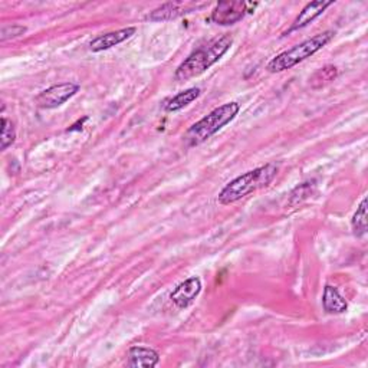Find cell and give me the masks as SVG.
I'll return each instance as SVG.
<instances>
[{"label": "cell", "instance_id": "obj_16", "mask_svg": "<svg viewBox=\"0 0 368 368\" xmlns=\"http://www.w3.org/2000/svg\"><path fill=\"white\" fill-rule=\"evenodd\" d=\"M15 138H16V131H15V127H13V122L8 120L6 117H3L2 118V138H0L2 144H0V150H6L9 146H12L13 143H15Z\"/></svg>", "mask_w": 368, "mask_h": 368}, {"label": "cell", "instance_id": "obj_2", "mask_svg": "<svg viewBox=\"0 0 368 368\" xmlns=\"http://www.w3.org/2000/svg\"><path fill=\"white\" fill-rule=\"evenodd\" d=\"M278 170L279 168L275 163H269L236 177L229 184H226L224 189L220 192L219 202L222 205H231L244 199V197L253 192L269 186L276 177Z\"/></svg>", "mask_w": 368, "mask_h": 368}, {"label": "cell", "instance_id": "obj_4", "mask_svg": "<svg viewBox=\"0 0 368 368\" xmlns=\"http://www.w3.org/2000/svg\"><path fill=\"white\" fill-rule=\"evenodd\" d=\"M334 38V32L327 31L313 36L311 39L304 40L302 44L295 45L293 48L279 53L278 56L267 64L269 73H282V70L291 69L292 66L298 65L300 62L305 61L309 56H313L315 52L322 49L328 42Z\"/></svg>", "mask_w": 368, "mask_h": 368}, {"label": "cell", "instance_id": "obj_7", "mask_svg": "<svg viewBox=\"0 0 368 368\" xmlns=\"http://www.w3.org/2000/svg\"><path fill=\"white\" fill-rule=\"evenodd\" d=\"M202 292V280L199 278H190L187 280L181 282V284L170 295L172 300L179 308H187L199 293Z\"/></svg>", "mask_w": 368, "mask_h": 368}, {"label": "cell", "instance_id": "obj_15", "mask_svg": "<svg viewBox=\"0 0 368 368\" xmlns=\"http://www.w3.org/2000/svg\"><path fill=\"white\" fill-rule=\"evenodd\" d=\"M352 231L357 237H363L367 233V199L364 197L360 203L356 215L352 218Z\"/></svg>", "mask_w": 368, "mask_h": 368}, {"label": "cell", "instance_id": "obj_14", "mask_svg": "<svg viewBox=\"0 0 368 368\" xmlns=\"http://www.w3.org/2000/svg\"><path fill=\"white\" fill-rule=\"evenodd\" d=\"M338 75V69L334 65H327L321 69H318L317 73H314V75L311 77V85H313L314 88H322L325 85H328L330 82H332Z\"/></svg>", "mask_w": 368, "mask_h": 368}, {"label": "cell", "instance_id": "obj_5", "mask_svg": "<svg viewBox=\"0 0 368 368\" xmlns=\"http://www.w3.org/2000/svg\"><path fill=\"white\" fill-rule=\"evenodd\" d=\"M78 91H79L78 83H73V82L58 83L45 91H42L35 98V103L39 108H44V109L58 108L62 104H65L69 98H73Z\"/></svg>", "mask_w": 368, "mask_h": 368}, {"label": "cell", "instance_id": "obj_11", "mask_svg": "<svg viewBox=\"0 0 368 368\" xmlns=\"http://www.w3.org/2000/svg\"><path fill=\"white\" fill-rule=\"evenodd\" d=\"M160 361L159 352L147 347H133L129 352L130 367H155Z\"/></svg>", "mask_w": 368, "mask_h": 368}, {"label": "cell", "instance_id": "obj_3", "mask_svg": "<svg viewBox=\"0 0 368 368\" xmlns=\"http://www.w3.org/2000/svg\"><path fill=\"white\" fill-rule=\"evenodd\" d=\"M239 109L240 105L237 103H229L213 109L209 116H206L199 122H196L190 127L186 135H184V141H186L189 147H194L205 143V141L209 140L211 135L219 133L224 125H228L231 121H233L237 116Z\"/></svg>", "mask_w": 368, "mask_h": 368}, {"label": "cell", "instance_id": "obj_13", "mask_svg": "<svg viewBox=\"0 0 368 368\" xmlns=\"http://www.w3.org/2000/svg\"><path fill=\"white\" fill-rule=\"evenodd\" d=\"M200 96V88H190V90H186L183 91L180 94H177L176 96H173L172 100H170L167 104H166V109L168 112H174V111H179L184 107H187L189 104H192L193 101H196L197 98Z\"/></svg>", "mask_w": 368, "mask_h": 368}, {"label": "cell", "instance_id": "obj_9", "mask_svg": "<svg viewBox=\"0 0 368 368\" xmlns=\"http://www.w3.org/2000/svg\"><path fill=\"white\" fill-rule=\"evenodd\" d=\"M334 2H311L308 3L302 12L298 15V18H296L292 23V26L289 27V31L287 34H291L293 31H298V29H302V27L308 26L311 22H314L318 16H321L324 10L330 8Z\"/></svg>", "mask_w": 368, "mask_h": 368}, {"label": "cell", "instance_id": "obj_8", "mask_svg": "<svg viewBox=\"0 0 368 368\" xmlns=\"http://www.w3.org/2000/svg\"><path fill=\"white\" fill-rule=\"evenodd\" d=\"M134 34H135V27H124V29L101 35L91 42L90 49L92 52L107 51L112 47H117V45L122 44V42H125L127 39H130Z\"/></svg>", "mask_w": 368, "mask_h": 368}, {"label": "cell", "instance_id": "obj_10", "mask_svg": "<svg viewBox=\"0 0 368 368\" xmlns=\"http://www.w3.org/2000/svg\"><path fill=\"white\" fill-rule=\"evenodd\" d=\"M193 5L190 3H166L155 10H153L147 16L148 21L161 22V21H172L181 15H186L190 12Z\"/></svg>", "mask_w": 368, "mask_h": 368}, {"label": "cell", "instance_id": "obj_17", "mask_svg": "<svg viewBox=\"0 0 368 368\" xmlns=\"http://www.w3.org/2000/svg\"><path fill=\"white\" fill-rule=\"evenodd\" d=\"M26 32L25 26H19V25H9V26H3L2 27V35H0V40L5 42L10 38H16L21 36Z\"/></svg>", "mask_w": 368, "mask_h": 368}, {"label": "cell", "instance_id": "obj_12", "mask_svg": "<svg viewBox=\"0 0 368 368\" xmlns=\"http://www.w3.org/2000/svg\"><path fill=\"white\" fill-rule=\"evenodd\" d=\"M322 305L324 309L327 311L328 314H343L344 311H347L348 304L343 298L337 288L327 285L324 289V296H322Z\"/></svg>", "mask_w": 368, "mask_h": 368}, {"label": "cell", "instance_id": "obj_1", "mask_svg": "<svg viewBox=\"0 0 368 368\" xmlns=\"http://www.w3.org/2000/svg\"><path fill=\"white\" fill-rule=\"evenodd\" d=\"M232 44L233 38L231 35H222L209 40L206 45L190 53L189 58L177 68L174 75L176 79L189 81L202 75L211 65H215L222 60V56L231 49Z\"/></svg>", "mask_w": 368, "mask_h": 368}, {"label": "cell", "instance_id": "obj_6", "mask_svg": "<svg viewBox=\"0 0 368 368\" xmlns=\"http://www.w3.org/2000/svg\"><path fill=\"white\" fill-rule=\"evenodd\" d=\"M248 3L240 0H229V2H220L211 12V21L222 26L235 25L242 21L248 12Z\"/></svg>", "mask_w": 368, "mask_h": 368}]
</instances>
